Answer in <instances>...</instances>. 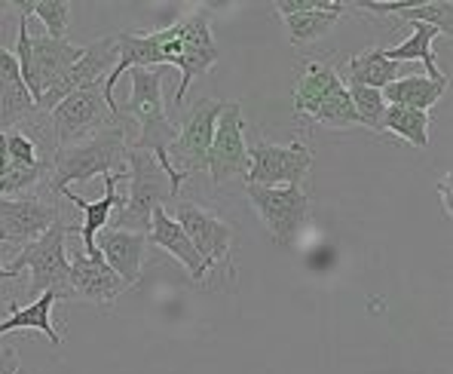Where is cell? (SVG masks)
<instances>
[{"mask_svg":"<svg viewBox=\"0 0 453 374\" xmlns=\"http://www.w3.org/2000/svg\"><path fill=\"white\" fill-rule=\"evenodd\" d=\"M132 83V96H129V113L138 120V138L129 144L132 151H144L150 153L159 163V169L169 178V191H172V203H178V191L188 182V175L172 169L169 148L178 138V129L169 117H165V105H163V83H165V68H132L126 71Z\"/></svg>","mask_w":453,"mask_h":374,"instance_id":"1","label":"cell"},{"mask_svg":"<svg viewBox=\"0 0 453 374\" xmlns=\"http://www.w3.org/2000/svg\"><path fill=\"white\" fill-rule=\"evenodd\" d=\"M126 132L123 126L98 129L92 138L71 144V148H56L52 157V191H68L71 182H92L98 175H113L117 169H126Z\"/></svg>","mask_w":453,"mask_h":374,"instance_id":"2","label":"cell"},{"mask_svg":"<svg viewBox=\"0 0 453 374\" xmlns=\"http://www.w3.org/2000/svg\"><path fill=\"white\" fill-rule=\"evenodd\" d=\"M126 166H129V193L123 203L113 209L111 227L113 230H135L150 233V215L153 209L172 203L169 178L159 169V163L144 151H126Z\"/></svg>","mask_w":453,"mask_h":374,"instance_id":"3","label":"cell"},{"mask_svg":"<svg viewBox=\"0 0 453 374\" xmlns=\"http://www.w3.org/2000/svg\"><path fill=\"white\" fill-rule=\"evenodd\" d=\"M71 233H74V227L56 222L43 237H37L35 243H25L22 252L6 267L10 277L16 279L22 270H28L31 295L56 292L58 300L74 298V292H71V261H68V252H65V239H68Z\"/></svg>","mask_w":453,"mask_h":374,"instance_id":"4","label":"cell"},{"mask_svg":"<svg viewBox=\"0 0 453 374\" xmlns=\"http://www.w3.org/2000/svg\"><path fill=\"white\" fill-rule=\"evenodd\" d=\"M175 25H178V52L172 58V65L181 71V83L175 90V105H184L190 83L215 68L218 58H221V50H218L215 37H211L209 10H193L188 16L175 19Z\"/></svg>","mask_w":453,"mask_h":374,"instance_id":"5","label":"cell"},{"mask_svg":"<svg viewBox=\"0 0 453 374\" xmlns=\"http://www.w3.org/2000/svg\"><path fill=\"white\" fill-rule=\"evenodd\" d=\"M251 206L257 209L261 222L270 230L273 243L291 249L301 233V227L310 215V197L303 193V187H255L245 184Z\"/></svg>","mask_w":453,"mask_h":374,"instance_id":"6","label":"cell"},{"mask_svg":"<svg viewBox=\"0 0 453 374\" xmlns=\"http://www.w3.org/2000/svg\"><path fill=\"white\" fill-rule=\"evenodd\" d=\"M221 105L224 102H218V98H196L193 108L184 113L181 132H178V138L169 148V160L175 172H181V175H188V178L196 175V172H205Z\"/></svg>","mask_w":453,"mask_h":374,"instance_id":"7","label":"cell"},{"mask_svg":"<svg viewBox=\"0 0 453 374\" xmlns=\"http://www.w3.org/2000/svg\"><path fill=\"white\" fill-rule=\"evenodd\" d=\"M310 166H312L310 144L257 142L249 151V175L245 178L255 187H301Z\"/></svg>","mask_w":453,"mask_h":374,"instance_id":"8","label":"cell"},{"mask_svg":"<svg viewBox=\"0 0 453 374\" xmlns=\"http://www.w3.org/2000/svg\"><path fill=\"white\" fill-rule=\"evenodd\" d=\"M205 172L215 184H224L233 175H249V144H245V120L239 102L221 105Z\"/></svg>","mask_w":453,"mask_h":374,"instance_id":"9","label":"cell"},{"mask_svg":"<svg viewBox=\"0 0 453 374\" xmlns=\"http://www.w3.org/2000/svg\"><path fill=\"white\" fill-rule=\"evenodd\" d=\"M113 65H117V35H108V37L96 40V43L83 46L77 62L40 96L37 111H52L68 96H74V92L102 83V74H111Z\"/></svg>","mask_w":453,"mask_h":374,"instance_id":"10","label":"cell"},{"mask_svg":"<svg viewBox=\"0 0 453 374\" xmlns=\"http://www.w3.org/2000/svg\"><path fill=\"white\" fill-rule=\"evenodd\" d=\"M50 113H52V129H56V148H71V144L83 142L92 129H104V120L111 117L98 83L68 96Z\"/></svg>","mask_w":453,"mask_h":374,"instance_id":"11","label":"cell"},{"mask_svg":"<svg viewBox=\"0 0 453 374\" xmlns=\"http://www.w3.org/2000/svg\"><path fill=\"white\" fill-rule=\"evenodd\" d=\"M172 206H175V215L172 218H175L184 233H188V239L193 243V249H196L199 261H203L205 273H209L211 264L224 261L226 252H230L233 227L226 224L224 218H218L211 209L196 206V203H188V199L172 203Z\"/></svg>","mask_w":453,"mask_h":374,"instance_id":"12","label":"cell"},{"mask_svg":"<svg viewBox=\"0 0 453 374\" xmlns=\"http://www.w3.org/2000/svg\"><path fill=\"white\" fill-rule=\"evenodd\" d=\"M58 218V206L37 197H0V237L4 243H35Z\"/></svg>","mask_w":453,"mask_h":374,"instance_id":"13","label":"cell"},{"mask_svg":"<svg viewBox=\"0 0 453 374\" xmlns=\"http://www.w3.org/2000/svg\"><path fill=\"white\" fill-rule=\"evenodd\" d=\"M349 10V4H337V0H279L276 12L285 19L288 40L295 46L316 43L337 25V19Z\"/></svg>","mask_w":453,"mask_h":374,"instance_id":"14","label":"cell"},{"mask_svg":"<svg viewBox=\"0 0 453 374\" xmlns=\"http://www.w3.org/2000/svg\"><path fill=\"white\" fill-rule=\"evenodd\" d=\"M126 182L123 172H113V175H104V197L96 199V203H89V199H83L80 193H74L68 187V191H62L58 197H65L68 203H74L80 212H83V227H77V237L83 239V255L89 258V261H104L102 252L96 249V237L98 230H104L113 215V209H117L119 203H123V197H117V184Z\"/></svg>","mask_w":453,"mask_h":374,"instance_id":"15","label":"cell"},{"mask_svg":"<svg viewBox=\"0 0 453 374\" xmlns=\"http://www.w3.org/2000/svg\"><path fill=\"white\" fill-rule=\"evenodd\" d=\"M144 245H148V233H135V230H113V227H104L96 237V249L102 252L104 264H108L129 289H135L138 279H142Z\"/></svg>","mask_w":453,"mask_h":374,"instance_id":"16","label":"cell"},{"mask_svg":"<svg viewBox=\"0 0 453 374\" xmlns=\"http://www.w3.org/2000/svg\"><path fill=\"white\" fill-rule=\"evenodd\" d=\"M71 261V292L74 298L92 300L98 307H111L129 285L117 277L104 261H89L86 255H74Z\"/></svg>","mask_w":453,"mask_h":374,"instance_id":"17","label":"cell"},{"mask_svg":"<svg viewBox=\"0 0 453 374\" xmlns=\"http://www.w3.org/2000/svg\"><path fill=\"white\" fill-rule=\"evenodd\" d=\"M80 52L83 50L71 43L68 37L56 40V37H46V35H31V65H35V80H37L40 96H43V92L77 62Z\"/></svg>","mask_w":453,"mask_h":374,"instance_id":"18","label":"cell"},{"mask_svg":"<svg viewBox=\"0 0 453 374\" xmlns=\"http://www.w3.org/2000/svg\"><path fill=\"white\" fill-rule=\"evenodd\" d=\"M35 111L37 105L31 98V92L25 90L16 56L0 46V132L16 126L19 120L31 117Z\"/></svg>","mask_w":453,"mask_h":374,"instance_id":"19","label":"cell"},{"mask_svg":"<svg viewBox=\"0 0 453 374\" xmlns=\"http://www.w3.org/2000/svg\"><path fill=\"white\" fill-rule=\"evenodd\" d=\"M148 239H153V245L165 249L172 258H175V261H181L184 267H188L193 279L205 277V267H203V261H199V255H196V249H193V243L188 239V233L178 227V222L169 215V212H165V206L153 209Z\"/></svg>","mask_w":453,"mask_h":374,"instance_id":"20","label":"cell"},{"mask_svg":"<svg viewBox=\"0 0 453 374\" xmlns=\"http://www.w3.org/2000/svg\"><path fill=\"white\" fill-rule=\"evenodd\" d=\"M343 86V80L337 77V71L331 65H322V62H306L303 65V74L297 80L295 86V111L297 117H306L312 120L316 111L322 108V102L331 96L334 90Z\"/></svg>","mask_w":453,"mask_h":374,"instance_id":"21","label":"cell"},{"mask_svg":"<svg viewBox=\"0 0 453 374\" xmlns=\"http://www.w3.org/2000/svg\"><path fill=\"white\" fill-rule=\"evenodd\" d=\"M444 92H448V80H429L426 74H408V77L395 80V83L383 86L380 96H383L386 105H398V108L429 113V108Z\"/></svg>","mask_w":453,"mask_h":374,"instance_id":"22","label":"cell"},{"mask_svg":"<svg viewBox=\"0 0 453 374\" xmlns=\"http://www.w3.org/2000/svg\"><path fill=\"white\" fill-rule=\"evenodd\" d=\"M56 300H58L56 292H43V295L28 307L12 304V316L0 319V335H6V331H40V335H46L58 347L62 344V335H58L56 325H52V304H56Z\"/></svg>","mask_w":453,"mask_h":374,"instance_id":"23","label":"cell"},{"mask_svg":"<svg viewBox=\"0 0 453 374\" xmlns=\"http://www.w3.org/2000/svg\"><path fill=\"white\" fill-rule=\"evenodd\" d=\"M438 31L429 28V25H419V22H411V35L404 43L398 46H389V50H383L380 46V52H383V58H389V62H423L426 65V77L429 80H448L441 74V68H438L435 62V52H432V43H435Z\"/></svg>","mask_w":453,"mask_h":374,"instance_id":"24","label":"cell"},{"mask_svg":"<svg viewBox=\"0 0 453 374\" xmlns=\"http://www.w3.org/2000/svg\"><path fill=\"white\" fill-rule=\"evenodd\" d=\"M346 71H349V83L371 86V90H383V86L408 77V74H404V68H402V62H389V58H383L380 46L352 56L349 62H346Z\"/></svg>","mask_w":453,"mask_h":374,"instance_id":"25","label":"cell"},{"mask_svg":"<svg viewBox=\"0 0 453 374\" xmlns=\"http://www.w3.org/2000/svg\"><path fill=\"white\" fill-rule=\"evenodd\" d=\"M383 132H395L414 148H426L429 144V113L398 108V105H386L383 113Z\"/></svg>","mask_w":453,"mask_h":374,"instance_id":"26","label":"cell"},{"mask_svg":"<svg viewBox=\"0 0 453 374\" xmlns=\"http://www.w3.org/2000/svg\"><path fill=\"white\" fill-rule=\"evenodd\" d=\"M16 6H19L22 16H31V12H35L40 22H43L46 37L62 40L65 35H68L71 10H74L68 0H19Z\"/></svg>","mask_w":453,"mask_h":374,"instance_id":"27","label":"cell"},{"mask_svg":"<svg viewBox=\"0 0 453 374\" xmlns=\"http://www.w3.org/2000/svg\"><path fill=\"white\" fill-rule=\"evenodd\" d=\"M312 123L334 126V129H349V126H362V120H358V113H356V108H352V102H349L346 83L340 86V90L331 92L328 98H325L322 108H319L316 117H312Z\"/></svg>","mask_w":453,"mask_h":374,"instance_id":"28","label":"cell"},{"mask_svg":"<svg viewBox=\"0 0 453 374\" xmlns=\"http://www.w3.org/2000/svg\"><path fill=\"white\" fill-rule=\"evenodd\" d=\"M398 19L404 22H419L435 28L438 35H450L453 31V4L450 0H435V4H411L408 10L398 12Z\"/></svg>","mask_w":453,"mask_h":374,"instance_id":"29","label":"cell"},{"mask_svg":"<svg viewBox=\"0 0 453 374\" xmlns=\"http://www.w3.org/2000/svg\"><path fill=\"white\" fill-rule=\"evenodd\" d=\"M346 92H349V102H352V108H356L358 120H362V126H368V129H374V132H383L386 102H383V96H380V90L349 83Z\"/></svg>","mask_w":453,"mask_h":374,"instance_id":"30","label":"cell"},{"mask_svg":"<svg viewBox=\"0 0 453 374\" xmlns=\"http://www.w3.org/2000/svg\"><path fill=\"white\" fill-rule=\"evenodd\" d=\"M0 148H4L6 160L16 166H37L40 157H37V148L28 136L22 132H0Z\"/></svg>","mask_w":453,"mask_h":374,"instance_id":"31","label":"cell"},{"mask_svg":"<svg viewBox=\"0 0 453 374\" xmlns=\"http://www.w3.org/2000/svg\"><path fill=\"white\" fill-rule=\"evenodd\" d=\"M438 197H441V209L444 215H448V222L453 218V175L448 172V175L438 182Z\"/></svg>","mask_w":453,"mask_h":374,"instance_id":"32","label":"cell"},{"mask_svg":"<svg viewBox=\"0 0 453 374\" xmlns=\"http://www.w3.org/2000/svg\"><path fill=\"white\" fill-rule=\"evenodd\" d=\"M0 374H19V353L0 350Z\"/></svg>","mask_w":453,"mask_h":374,"instance_id":"33","label":"cell"},{"mask_svg":"<svg viewBox=\"0 0 453 374\" xmlns=\"http://www.w3.org/2000/svg\"><path fill=\"white\" fill-rule=\"evenodd\" d=\"M0 243H4V237H0ZM4 279H12V277H10V270H6V267L0 264V283H4Z\"/></svg>","mask_w":453,"mask_h":374,"instance_id":"34","label":"cell"},{"mask_svg":"<svg viewBox=\"0 0 453 374\" xmlns=\"http://www.w3.org/2000/svg\"><path fill=\"white\" fill-rule=\"evenodd\" d=\"M0 10H4V4H0Z\"/></svg>","mask_w":453,"mask_h":374,"instance_id":"35","label":"cell"}]
</instances>
